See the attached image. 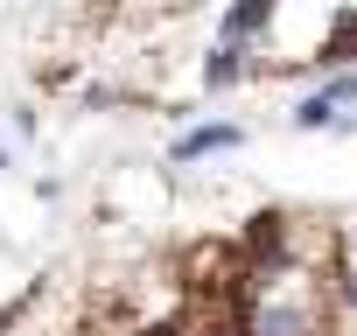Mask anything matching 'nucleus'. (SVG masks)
<instances>
[{"label":"nucleus","mask_w":357,"mask_h":336,"mask_svg":"<svg viewBox=\"0 0 357 336\" xmlns=\"http://www.w3.org/2000/svg\"><path fill=\"white\" fill-rule=\"evenodd\" d=\"M225 140H238V126H204V133L183 140V154H211V147H225Z\"/></svg>","instance_id":"1"}]
</instances>
